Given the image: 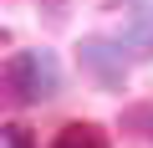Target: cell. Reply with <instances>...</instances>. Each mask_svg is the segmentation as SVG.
<instances>
[{
  "mask_svg": "<svg viewBox=\"0 0 153 148\" xmlns=\"http://www.w3.org/2000/svg\"><path fill=\"white\" fill-rule=\"evenodd\" d=\"M5 92L16 107H36V102H51L61 92V61L56 51H16L5 61Z\"/></svg>",
  "mask_w": 153,
  "mask_h": 148,
  "instance_id": "1",
  "label": "cell"
},
{
  "mask_svg": "<svg viewBox=\"0 0 153 148\" xmlns=\"http://www.w3.org/2000/svg\"><path fill=\"white\" fill-rule=\"evenodd\" d=\"M123 51H128V46H123V41H107V36H87L82 46H76L82 66L92 71L107 92H123V82H128V56H123Z\"/></svg>",
  "mask_w": 153,
  "mask_h": 148,
  "instance_id": "2",
  "label": "cell"
},
{
  "mask_svg": "<svg viewBox=\"0 0 153 148\" xmlns=\"http://www.w3.org/2000/svg\"><path fill=\"white\" fill-rule=\"evenodd\" d=\"M117 41H123L133 56H153V10H133L128 26L117 31Z\"/></svg>",
  "mask_w": 153,
  "mask_h": 148,
  "instance_id": "3",
  "label": "cell"
},
{
  "mask_svg": "<svg viewBox=\"0 0 153 148\" xmlns=\"http://www.w3.org/2000/svg\"><path fill=\"white\" fill-rule=\"evenodd\" d=\"M51 148H107V133L92 128V123H71L51 138Z\"/></svg>",
  "mask_w": 153,
  "mask_h": 148,
  "instance_id": "4",
  "label": "cell"
},
{
  "mask_svg": "<svg viewBox=\"0 0 153 148\" xmlns=\"http://www.w3.org/2000/svg\"><path fill=\"white\" fill-rule=\"evenodd\" d=\"M5 148H36V143H31V133H26L21 123H10V128H5Z\"/></svg>",
  "mask_w": 153,
  "mask_h": 148,
  "instance_id": "5",
  "label": "cell"
},
{
  "mask_svg": "<svg viewBox=\"0 0 153 148\" xmlns=\"http://www.w3.org/2000/svg\"><path fill=\"white\" fill-rule=\"evenodd\" d=\"M148 138H153V133H148Z\"/></svg>",
  "mask_w": 153,
  "mask_h": 148,
  "instance_id": "6",
  "label": "cell"
}]
</instances>
